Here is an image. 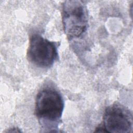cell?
Wrapping results in <instances>:
<instances>
[{
    "instance_id": "obj_3",
    "label": "cell",
    "mask_w": 133,
    "mask_h": 133,
    "mask_svg": "<svg viewBox=\"0 0 133 133\" xmlns=\"http://www.w3.org/2000/svg\"><path fill=\"white\" fill-rule=\"evenodd\" d=\"M132 114L123 105L115 103L108 106L104 111L102 123L96 132L128 133L132 129Z\"/></svg>"
},
{
    "instance_id": "obj_1",
    "label": "cell",
    "mask_w": 133,
    "mask_h": 133,
    "mask_svg": "<svg viewBox=\"0 0 133 133\" xmlns=\"http://www.w3.org/2000/svg\"><path fill=\"white\" fill-rule=\"evenodd\" d=\"M64 101L59 91L46 86L38 92L35 99V113L41 125L53 131L58 125L64 109Z\"/></svg>"
},
{
    "instance_id": "obj_2",
    "label": "cell",
    "mask_w": 133,
    "mask_h": 133,
    "mask_svg": "<svg viewBox=\"0 0 133 133\" xmlns=\"http://www.w3.org/2000/svg\"><path fill=\"white\" fill-rule=\"evenodd\" d=\"M62 21L69 39L78 38L86 32L88 25L86 6L80 1H66L62 6Z\"/></svg>"
},
{
    "instance_id": "obj_4",
    "label": "cell",
    "mask_w": 133,
    "mask_h": 133,
    "mask_svg": "<svg viewBox=\"0 0 133 133\" xmlns=\"http://www.w3.org/2000/svg\"><path fill=\"white\" fill-rule=\"evenodd\" d=\"M29 60L36 66L46 69L51 66L58 59L57 46L40 34H32L27 50Z\"/></svg>"
}]
</instances>
